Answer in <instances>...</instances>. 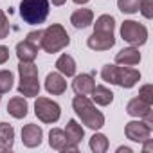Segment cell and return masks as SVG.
I'll return each instance as SVG.
<instances>
[{"label":"cell","instance_id":"obj_23","mask_svg":"<svg viewBox=\"0 0 153 153\" xmlns=\"http://www.w3.org/2000/svg\"><path fill=\"white\" fill-rule=\"evenodd\" d=\"M114 29H115V20L112 15H101L94 24L96 33H114Z\"/></svg>","mask_w":153,"mask_h":153},{"label":"cell","instance_id":"obj_33","mask_svg":"<svg viewBox=\"0 0 153 153\" xmlns=\"http://www.w3.org/2000/svg\"><path fill=\"white\" fill-rule=\"evenodd\" d=\"M51 2H52V6H63L67 0H51Z\"/></svg>","mask_w":153,"mask_h":153},{"label":"cell","instance_id":"obj_30","mask_svg":"<svg viewBox=\"0 0 153 153\" xmlns=\"http://www.w3.org/2000/svg\"><path fill=\"white\" fill-rule=\"evenodd\" d=\"M42 36H43V31H40V29H38V31H31V33L27 34V38H25V40H27L29 43H33V45H36V47L40 49V45H42Z\"/></svg>","mask_w":153,"mask_h":153},{"label":"cell","instance_id":"obj_16","mask_svg":"<svg viewBox=\"0 0 153 153\" xmlns=\"http://www.w3.org/2000/svg\"><path fill=\"white\" fill-rule=\"evenodd\" d=\"M94 22V11L92 9H78L70 16V24L76 29H87Z\"/></svg>","mask_w":153,"mask_h":153},{"label":"cell","instance_id":"obj_32","mask_svg":"<svg viewBox=\"0 0 153 153\" xmlns=\"http://www.w3.org/2000/svg\"><path fill=\"white\" fill-rule=\"evenodd\" d=\"M117 153H131V148H126V146H121V148H117Z\"/></svg>","mask_w":153,"mask_h":153},{"label":"cell","instance_id":"obj_15","mask_svg":"<svg viewBox=\"0 0 153 153\" xmlns=\"http://www.w3.org/2000/svg\"><path fill=\"white\" fill-rule=\"evenodd\" d=\"M65 137H67V144L79 146V142L85 137V130L81 128V124H78L76 119H70L67 123V128H65Z\"/></svg>","mask_w":153,"mask_h":153},{"label":"cell","instance_id":"obj_12","mask_svg":"<svg viewBox=\"0 0 153 153\" xmlns=\"http://www.w3.org/2000/svg\"><path fill=\"white\" fill-rule=\"evenodd\" d=\"M45 90L52 96H61L67 90V81L59 72H51L45 78Z\"/></svg>","mask_w":153,"mask_h":153},{"label":"cell","instance_id":"obj_35","mask_svg":"<svg viewBox=\"0 0 153 153\" xmlns=\"http://www.w3.org/2000/svg\"><path fill=\"white\" fill-rule=\"evenodd\" d=\"M0 99H2V94H0Z\"/></svg>","mask_w":153,"mask_h":153},{"label":"cell","instance_id":"obj_9","mask_svg":"<svg viewBox=\"0 0 153 153\" xmlns=\"http://www.w3.org/2000/svg\"><path fill=\"white\" fill-rule=\"evenodd\" d=\"M126 114L131 115V117H137V119H144L148 121L149 124H153V110H151V105L144 103L142 99L139 97H133L128 101L126 105Z\"/></svg>","mask_w":153,"mask_h":153},{"label":"cell","instance_id":"obj_26","mask_svg":"<svg viewBox=\"0 0 153 153\" xmlns=\"http://www.w3.org/2000/svg\"><path fill=\"white\" fill-rule=\"evenodd\" d=\"M13 72L11 70H0V94H7L13 88Z\"/></svg>","mask_w":153,"mask_h":153},{"label":"cell","instance_id":"obj_19","mask_svg":"<svg viewBox=\"0 0 153 153\" xmlns=\"http://www.w3.org/2000/svg\"><path fill=\"white\" fill-rule=\"evenodd\" d=\"M90 96H92L94 103L99 105V106H108V105H112V101H114V92H112L110 88H106L105 85L94 87V90H92Z\"/></svg>","mask_w":153,"mask_h":153},{"label":"cell","instance_id":"obj_10","mask_svg":"<svg viewBox=\"0 0 153 153\" xmlns=\"http://www.w3.org/2000/svg\"><path fill=\"white\" fill-rule=\"evenodd\" d=\"M87 45H88V49L97 51V52L99 51H108L115 45V36H114V33H96L94 31L88 36Z\"/></svg>","mask_w":153,"mask_h":153},{"label":"cell","instance_id":"obj_1","mask_svg":"<svg viewBox=\"0 0 153 153\" xmlns=\"http://www.w3.org/2000/svg\"><path fill=\"white\" fill-rule=\"evenodd\" d=\"M72 108L81 119V123L90 128V130H99L105 126V115L96 108V105L87 97V96H79L76 94V97L72 99Z\"/></svg>","mask_w":153,"mask_h":153},{"label":"cell","instance_id":"obj_11","mask_svg":"<svg viewBox=\"0 0 153 153\" xmlns=\"http://www.w3.org/2000/svg\"><path fill=\"white\" fill-rule=\"evenodd\" d=\"M43 130L38 124H25L22 128V142L25 148H36L42 144Z\"/></svg>","mask_w":153,"mask_h":153},{"label":"cell","instance_id":"obj_21","mask_svg":"<svg viewBox=\"0 0 153 153\" xmlns=\"http://www.w3.org/2000/svg\"><path fill=\"white\" fill-rule=\"evenodd\" d=\"M16 56L20 61H34V58L38 56V47L24 40L16 45Z\"/></svg>","mask_w":153,"mask_h":153},{"label":"cell","instance_id":"obj_28","mask_svg":"<svg viewBox=\"0 0 153 153\" xmlns=\"http://www.w3.org/2000/svg\"><path fill=\"white\" fill-rule=\"evenodd\" d=\"M139 11L144 18H153V0H140V6H139Z\"/></svg>","mask_w":153,"mask_h":153},{"label":"cell","instance_id":"obj_8","mask_svg":"<svg viewBox=\"0 0 153 153\" xmlns=\"http://www.w3.org/2000/svg\"><path fill=\"white\" fill-rule=\"evenodd\" d=\"M126 139L133 142H144L146 139L151 137V124L148 121H130L124 126Z\"/></svg>","mask_w":153,"mask_h":153},{"label":"cell","instance_id":"obj_6","mask_svg":"<svg viewBox=\"0 0 153 153\" xmlns=\"http://www.w3.org/2000/svg\"><path fill=\"white\" fill-rule=\"evenodd\" d=\"M121 38L130 45L139 47V45H144L148 40V29L135 20H124L121 25Z\"/></svg>","mask_w":153,"mask_h":153},{"label":"cell","instance_id":"obj_7","mask_svg":"<svg viewBox=\"0 0 153 153\" xmlns=\"http://www.w3.org/2000/svg\"><path fill=\"white\" fill-rule=\"evenodd\" d=\"M34 114L42 123L52 124L61 117V108L56 101H52L49 97H38L34 101Z\"/></svg>","mask_w":153,"mask_h":153},{"label":"cell","instance_id":"obj_3","mask_svg":"<svg viewBox=\"0 0 153 153\" xmlns=\"http://www.w3.org/2000/svg\"><path fill=\"white\" fill-rule=\"evenodd\" d=\"M18 94L24 97H38L40 96V81H38V67L33 61H20L18 63Z\"/></svg>","mask_w":153,"mask_h":153},{"label":"cell","instance_id":"obj_29","mask_svg":"<svg viewBox=\"0 0 153 153\" xmlns=\"http://www.w3.org/2000/svg\"><path fill=\"white\" fill-rule=\"evenodd\" d=\"M9 36V20L6 16V13L0 9V40H4Z\"/></svg>","mask_w":153,"mask_h":153},{"label":"cell","instance_id":"obj_25","mask_svg":"<svg viewBox=\"0 0 153 153\" xmlns=\"http://www.w3.org/2000/svg\"><path fill=\"white\" fill-rule=\"evenodd\" d=\"M140 0H117V7L124 15H135L139 11Z\"/></svg>","mask_w":153,"mask_h":153},{"label":"cell","instance_id":"obj_5","mask_svg":"<svg viewBox=\"0 0 153 153\" xmlns=\"http://www.w3.org/2000/svg\"><path fill=\"white\" fill-rule=\"evenodd\" d=\"M70 43V36L68 33L65 31L63 25L59 24H52L49 25L45 31H43V36H42V49L49 54H54V52H59L63 51L65 47H68Z\"/></svg>","mask_w":153,"mask_h":153},{"label":"cell","instance_id":"obj_24","mask_svg":"<svg viewBox=\"0 0 153 153\" xmlns=\"http://www.w3.org/2000/svg\"><path fill=\"white\" fill-rule=\"evenodd\" d=\"M90 149L94 153H105L108 149V139L103 133H94L90 137Z\"/></svg>","mask_w":153,"mask_h":153},{"label":"cell","instance_id":"obj_14","mask_svg":"<svg viewBox=\"0 0 153 153\" xmlns=\"http://www.w3.org/2000/svg\"><path fill=\"white\" fill-rule=\"evenodd\" d=\"M139 61H140V52H139L137 47H126V49H123L115 54V63L117 65L133 67V65H139Z\"/></svg>","mask_w":153,"mask_h":153},{"label":"cell","instance_id":"obj_22","mask_svg":"<svg viewBox=\"0 0 153 153\" xmlns=\"http://www.w3.org/2000/svg\"><path fill=\"white\" fill-rule=\"evenodd\" d=\"M49 146H51L52 149L63 151V148L67 146L65 130H59V128H52V130L49 131Z\"/></svg>","mask_w":153,"mask_h":153},{"label":"cell","instance_id":"obj_18","mask_svg":"<svg viewBox=\"0 0 153 153\" xmlns=\"http://www.w3.org/2000/svg\"><path fill=\"white\" fill-rule=\"evenodd\" d=\"M27 110H29V105L24 97H13L7 103V114L15 119H24L27 115Z\"/></svg>","mask_w":153,"mask_h":153},{"label":"cell","instance_id":"obj_31","mask_svg":"<svg viewBox=\"0 0 153 153\" xmlns=\"http://www.w3.org/2000/svg\"><path fill=\"white\" fill-rule=\"evenodd\" d=\"M9 59V49L6 45H0V65H4Z\"/></svg>","mask_w":153,"mask_h":153},{"label":"cell","instance_id":"obj_13","mask_svg":"<svg viewBox=\"0 0 153 153\" xmlns=\"http://www.w3.org/2000/svg\"><path fill=\"white\" fill-rule=\"evenodd\" d=\"M94 87H96V81L92 78V74H79L72 81V90L79 96H90Z\"/></svg>","mask_w":153,"mask_h":153},{"label":"cell","instance_id":"obj_34","mask_svg":"<svg viewBox=\"0 0 153 153\" xmlns=\"http://www.w3.org/2000/svg\"><path fill=\"white\" fill-rule=\"evenodd\" d=\"M74 4H78V6H83V4H88L90 0H72Z\"/></svg>","mask_w":153,"mask_h":153},{"label":"cell","instance_id":"obj_4","mask_svg":"<svg viewBox=\"0 0 153 153\" xmlns=\"http://www.w3.org/2000/svg\"><path fill=\"white\" fill-rule=\"evenodd\" d=\"M51 11L49 0H22L20 2V16L29 25H40L47 20Z\"/></svg>","mask_w":153,"mask_h":153},{"label":"cell","instance_id":"obj_2","mask_svg":"<svg viewBox=\"0 0 153 153\" xmlns=\"http://www.w3.org/2000/svg\"><path fill=\"white\" fill-rule=\"evenodd\" d=\"M101 78L110 85H119L123 88H131L139 83L140 72L131 67H117V65H105L101 70Z\"/></svg>","mask_w":153,"mask_h":153},{"label":"cell","instance_id":"obj_27","mask_svg":"<svg viewBox=\"0 0 153 153\" xmlns=\"http://www.w3.org/2000/svg\"><path fill=\"white\" fill-rule=\"evenodd\" d=\"M139 99H142L144 103L151 105L153 106V85H142L140 90H139Z\"/></svg>","mask_w":153,"mask_h":153},{"label":"cell","instance_id":"obj_17","mask_svg":"<svg viewBox=\"0 0 153 153\" xmlns=\"http://www.w3.org/2000/svg\"><path fill=\"white\" fill-rule=\"evenodd\" d=\"M15 144V128L7 123H0V151H11Z\"/></svg>","mask_w":153,"mask_h":153},{"label":"cell","instance_id":"obj_20","mask_svg":"<svg viewBox=\"0 0 153 153\" xmlns=\"http://www.w3.org/2000/svg\"><path fill=\"white\" fill-rule=\"evenodd\" d=\"M56 68L61 76H67V78L76 76V61L70 54H61L56 61Z\"/></svg>","mask_w":153,"mask_h":153}]
</instances>
